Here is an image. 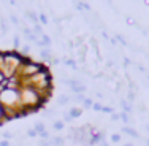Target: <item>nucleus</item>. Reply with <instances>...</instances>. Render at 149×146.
<instances>
[{
    "label": "nucleus",
    "instance_id": "nucleus-12",
    "mask_svg": "<svg viewBox=\"0 0 149 146\" xmlns=\"http://www.w3.org/2000/svg\"><path fill=\"white\" fill-rule=\"evenodd\" d=\"M70 100H72V98L68 97V95H63V94H60L59 97H57V105H67V103H68Z\"/></svg>",
    "mask_w": 149,
    "mask_h": 146
},
{
    "label": "nucleus",
    "instance_id": "nucleus-29",
    "mask_svg": "<svg viewBox=\"0 0 149 146\" xmlns=\"http://www.w3.org/2000/svg\"><path fill=\"white\" fill-rule=\"evenodd\" d=\"M13 137H15V135H13L11 132H3V140H8L10 141Z\"/></svg>",
    "mask_w": 149,
    "mask_h": 146
},
{
    "label": "nucleus",
    "instance_id": "nucleus-7",
    "mask_svg": "<svg viewBox=\"0 0 149 146\" xmlns=\"http://www.w3.org/2000/svg\"><path fill=\"white\" fill-rule=\"evenodd\" d=\"M120 132H122V133H125V135H130V137H133V138H140V133H138L135 129H132V127H129V126H124Z\"/></svg>",
    "mask_w": 149,
    "mask_h": 146
},
{
    "label": "nucleus",
    "instance_id": "nucleus-21",
    "mask_svg": "<svg viewBox=\"0 0 149 146\" xmlns=\"http://www.w3.org/2000/svg\"><path fill=\"white\" fill-rule=\"evenodd\" d=\"M84 98H86V97H84V94H81V95H73L72 100H73V102H76V103H83V102H84Z\"/></svg>",
    "mask_w": 149,
    "mask_h": 146
},
{
    "label": "nucleus",
    "instance_id": "nucleus-18",
    "mask_svg": "<svg viewBox=\"0 0 149 146\" xmlns=\"http://www.w3.org/2000/svg\"><path fill=\"white\" fill-rule=\"evenodd\" d=\"M38 21H40L41 26H46V24H49V17L46 16L45 13H40V15H38Z\"/></svg>",
    "mask_w": 149,
    "mask_h": 146
},
{
    "label": "nucleus",
    "instance_id": "nucleus-15",
    "mask_svg": "<svg viewBox=\"0 0 149 146\" xmlns=\"http://www.w3.org/2000/svg\"><path fill=\"white\" fill-rule=\"evenodd\" d=\"M119 117H120V121H122V122H124V126H127V124L130 122V119H132L129 113H124V111H122V113H120V115H119Z\"/></svg>",
    "mask_w": 149,
    "mask_h": 146
},
{
    "label": "nucleus",
    "instance_id": "nucleus-2",
    "mask_svg": "<svg viewBox=\"0 0 149 146\" xmlns=\"http://www.w3.org/2000/svg\"><path fill=\"white\" fill-rule=\"evenodd\" d=\"M22 60H24V56H21L17 51H5V64H3V68L0 70L5 78H13L16 76L19 67L22 65Z\"/></svg>",
    "mask_w": 149,
    "mask_h": 146
},
{
    "label": "nucleus",
    "instance_id": "nucleus-40",
    "mask_svg": "<svg viewBox=\"0 0 149 146\" xmlns=\"http://www.w3.org/2000/svg\"><path fill=\"white\" fill-rule=\"evenodd\" d=\"M98 146H109V143H108V141H100Z\"/></svg>",
    "mask_w": 149,
    "mask_h": 146
},
{
    "label": "nucleus",
    "instance_id": "nucleus-6",
    "mask_svg": "<svg viewBox=\"0 0 149 146\" xmlns=\"http://www.w3.org/2000/svg\"><path fill=\"white\" fill-rule=\"evenodd\" d=\"M119 105H120L124 113H129L130 115V111H132V103L127 102V98H119Z\"/></svg>",
    "mask_w": 149,
    "mask_h": 146
},
{
    "label": "nucleus",
    "instance_id": "nucleus-19",
    "mask_svg": "<svg viewBox=\"0 0 149 146\" xmlns=\"http://www.w3.org/2000/svg\"><path fill=\"white\" fill-rule=\"evenodd\" d=\"M33 129H35V130H37V133H38V135H40V133H41V132H45V130H46V126H45V124H43V122H35V126H33Z\"/></svg>",
    "mask_w": 149,
    "mask_h": 146
},
{
    "label": "nucleus",
    "instance_id": "nucleus-33",
    "mask_svg": "<svg viewBox=\"0 0 149 146\" xmlns=\"http://www.w3.org/2000/svg\"><path fill=\"white\" fill-rule=\"evenodd\" d=\"M95 97H97V98H100V100H102V98L105 97V94H103L102 91H97V92H95Z\"/></svg>",
    "mask_w": 149,
    "mask_h": 146
},
{
    "label": "nucleus",
    "instance_id": "nucleus-31",
    "mask_svg": "<svg viewBox=\"0 0 149 146\" xmlns=\"http://www.w3.org/2000/svg\"><path fill=\"white\" fill-rule=\"evenodd\" d=\"M10 21H11L15 26H19V19L16 17V15H10Z\"/></svg>",
    "mask_w": 149,
    "mask_h": 146
},
{
    "label": "nucleus",
    "instance_id": "nucleus-34",
    "mask_svg": "<svg viewBox=\"0 0 149 146\" xmlns=\"http://www.w3.org/2000/svg\"><path fill=\"white\" fill-rule=\"evenodd\" d=\"M109 45H111V46H116V45H118V40H116V37H111V38H109Z\"/></svg>",
    "mask_w": 149,
    "mask_h": 146
},
{
    "label": "nucleus",
    "instance_id": "nucleus-9",
    "mask_svg": "<svg viewBox=\"0 0 149 146\" xmlns=\"http://www.w3.org/2000/svg\"><path fill=\"white\" fill-rule=\"evenodd\" d=\"M68 115L73 117V119H76V117H81L83 115V108H76V106H72V108L68 110Z\"/></svg>",
    "mask_w": 149,
    "mask_h": 146
},
{
    "label": "nucleus",
    "instance_id": "nucleus-28",
    "mask_svg": "<svg viewBox=\"0 0 149 146\" xmlns=\"http://www.w3.org/2000/svg\"><path fill=\"white\" fill-rule=\"evenodd\" d=\"M27 135H29L30 138H35V137H38V133H37V130H35V129H29V130H27Z\"/></svg>",
    "mask_w": 149,
    "mask_h": 146
},
{
    "label": "nucleus",
    "instance_id": "nucleus-14",
    "mask_svg": "<svg viewBox=\"0 0 149 146\" xmlns=\"http://www.w3.org/2000/svg\"><path fill=\"white\" fill-rule=\"evenodd\" d=\"M92 106H94V100L89 98V97H86L84 102H83V110H89V108H92Z\"/></svg>",
    "mask_w": 149,
    "mask_h": 146
},
{
    "label": "nucleus",
    "instance_id": "nucleus-22",
    "mask_svg": "<svg viewBox=\"0 0 149 146\" xmlns=\"http://www.w3.org/2000/svg\"><path fill=\"white\" fill-rule=\"evenodd\" d=\"M116 40H118V41H119V43L122 45V46H129V43L125 41V38H124L122 35H119V34H118V35H116Z\"/></svg>",
    "mask_w": 149,
    "mask_h": 146
},
{
    "label": "nucleus",
    "instance_id": "nucleus-35",
    "mask_svg": "<svg viewBox=\"0 0 149 146\" xmlns=\"http://www.w3.org/2000/svg\"><path fill=\"white\" fill-rule=\"evenodd\" d=\"M111 121H120V117H119L118 113H113V115H111Z\"/></svg>",
    "mask_w": 149,
    "mask_h": 146
},
{
    "label": "nucleus",
    "instance_id": "nucleus-38",
    "mask_svg": "<svg viewBox=\"0 0 149 146\" xmlns=\"http://www.w3.org/2000/svg\"><path fill=\"white\" fill-rule=\"evenodd\" d=\"M125 22L132 26V24H135V19H133V17H127V19H125Z\"/></svg>",
    "mask_w": 149,
    "mask_h": 146
},
{
    "label": "nucleus",
    "instance_id": "nucleus-24",
    "mask_svg": "<svg viewBox=\"0 0 149 146\" xmlns=\"http://www.w3.org/2000/svg\"><path fill=\"white\" fill-rule=\"evenodd\" d=\"M38 146H54V145H52V140H40Z\"/></svg>",
    "mask_w": 149,
    "mask_h": 146
},
{
    "label": "nucleus",
    "instance_id": "nucleus-20",
    "mask_svg": "<svg viewBox=\"0 0 149 146\" xmlns=\"http://www.w3.org/2000/svg\"><path fill=\"white\" fill-rule=\"evenodd\" d=\"M13 46H15V51H19V48L22 46V45H21V38L17 37V35L13 38Z\"/></svg>",
    "mask_w": 149,
    "mask_h": 146
},
{
    "label": "nucleus",
    "instance_id": "nucleus-41",
    "mask_svg": "<svg viewBox=\"0 0 149 146\" xmlns=\"http://www.w3.org/2000/svg\"><path fill=\"white\" fill-rule=\"evenodd\" d=\"M124 146H133L132 143H125V145H124Z\"/></svg>",
    "mask_w": 149,
    "mask_h": 146
},
{
    "label": "nucleus",
    "instance_id": "nucleus-37",
    "mask_svg": "<svg viewBox=\"0 0 149 146\" xmlns=\"http://www.w3.org/2000/svg\"><path fill=\"white\" fill-rule=\"evenodd\" d=\"M129 65H130V59L124 57V67H125V68H129Z\"/></svg>",
    "mask_w": 149,
    "mask_h": 146
},
{
    "label": "nucleus",
    "instance_id": "nucleus-26",
    "mask_svg": "<svg viewBox=\"0 0 149 146\" xmlns=\"http://www.w3.org/2000/svg\"><path fill=\"white\" fill-rule=\"evenodd\" d=\"M6 121V117H5V110L2 108V105H0V124H3Z\"/></svg>",
    "mask_w": 149,
    "mask_h": 146
},
{
    "label": "nucleus",
    "instance_id": "nucleus-13",
    "mask_svg": "<svg viewBox=\"0 0 149 146\" xmlns=\"http://www.w3.org/2000/svg\"><path fill=\"white\" fill-rule=\"evenodd\" d=\"M17 52H19L21 56H24V57H26V56H29V52H30V46H29V45H22Z\"/></svg>",
    "mask_w": 149,
    "mask_h": 146
},
{
    "label": "nucleus",
    "instance_id": "nucleus-16",
    "mask_svg": "<svg viewBox=\"0 0 149 146\" xmlns=\"http://www.w3.org/2000/svg\"><path fill=\"white\" fill-rule=\"evenodd\" d=\"M0 29H2L3 35L8 32V22H6V19H3V17H0Z\"/></svg>",
    "mask_w": 149,
    "mask_h": 146
},
{
    "label": "nucleus",
    "instance_id": "nucleus-11",
    "mask_svg": "<svg viewBox=\"0 0 149 146\" xmlns=\"http://www.w3.org/2000/svg\"><path fill=\"white\" fill-rule=\"evenodd\" d=\"M51 140H52V145L54 146H63L65 145V137H51Z\"/></svg>",
    "mask_w": 149,
    "mask_h": 146
},
{
    "label": "nucleus",
    "instance_id": "nucleus-32",
    "mask_svg": "<svg viewBox=\"0 0 149 146\" xmlns=\"http://www.w3.org/2000/svg\"><path fill=\"white\" fill-rule=\"evenodd\" d=\"M111 141L119 143V141H120V135H119V133H113V135H111Z\"/></svg>",
    "mask_w": 149,
    "mask_h": 146
},
{
    "label": "nucleus",
    "instance_id": "nucleus-39",
    "mask_svg": "<svg viewBox=\"0 0 149 146\" xmlns=\"http://www.w3.org/2000/svg\"><path fill=\"white\" fill-rule=\"evenodd\" d=\"M5 80H6V78H5V75H3L2 72H0V84H2V83H3V81H5Z\"/></svg>",
    "mask_w": 149,
    "mask_h": 146
},
{
    "label": "nucleus",
    "instance_id": "nucleus-30",
    "mask_svg": "<svg viewBox=\"0 0 149 146\" xmlns=\"http://www.w3.org/2000/svg\"><path fill=\"white\" fill-rule=\"evenodd\" d=\"M92 110H95V111H103V105H102V103H94Z\"/></svg>",
    "mask_w": 149,
    "mask_h": 146
},
{
    "label": "nucleus",
    "instance_id": "nucleus-5",
    "mask_svg": "<svg viewBox=\"0 0 149 146\" xmlns=\"http://www.w3.org/2000/svg\"><path fill=\"white\" fill-rule=\"evenodd\" d=\"M51 43H52V41H51V37H48L46 34H43V35H41V38L38 40L37 46H40L41 49H43V48H51Z\"/></svg>",
    "mask_w": 149,
    "mask_h": 146
},
{
    "label": "nucleus",
    "instance_id": "nucleus-10",
    "mask_svg": "<svg viewBox=\"0 0 149 146\" xmlns=\"http://www.w3.org/2000/svg\"><path fill=\"white\" fill-rule=\"evenodd\" d=\"M32 34H33L35 37H40L41 38V35L45 34V32H43V26H41V24H35V26L32 27Z\"/></svg>",
    "mask_w": 149,
    "mask_h": 146
},
{
    "label": "nucleus",
    "instance_id": "nucleus-36",
    "mask_svg": "<svg viewBox=\"0 0 149 146\" xmlns=\"http://www.w3.org/2000/svg\"><path fill=\"white\" fill-rule=\"evenodd\" d=\"M0 146H11V143H10L8 140H2L0 141Z\"/></svg>",
    "mask_w": 149,
    "mask_h": 146
},
{
    "label": "nucleus",
    "instance_id": "nucleus-3",
    "mask_svg": "<svg viewBox=\"0 0 149 146\" xmlns=\"http://www.w3.org/2000/svg\"><path fill=\"white\" fill-rule=\"evenodd\" d=\"M45 67H46L45 64L37 62V60L30 59L29 56H26L24 60H22V65H21L19 70H17L16 76L19 78V80H26V78H30V76H33V75H37L38 72H41Z\"/></svg>",
    "mask_w": 149,
    "mask_h": 146
},
{
    "label": "nucleus",
    "instance_id": "nucleus-25",
    "mask_svg": "<svg viewBox=\"0 0 149 146\" xmlns=\"http://www.w3.org/2000/svg\"><path fill=\"white\" fill-rule=\"evenodd\" d=\"M62 121H63V124H70V122L73 121V117L70 116L68 113H65V115H63V119H62Z\"/></svg>",
    "mask_w": 149,
    "mask_h": 146
},
{
    "label": "nucleus",
    "instance_id": "nucleus-17",
    "mask_svg": "<svg viewBox=\"0 0 149 146\" xmlns=\"http://www.w3.org/2000/svg\"><path fill=\"white\" fill-rule=\"evenodd\" d=\"M52 127H54V130H63V127H65V124H63V121L62 119H59V121H54V124H52Z\"/></svg>",
    "mask_w": 149,
    "mask_h": 146
},
{
    "label": "nucleus",
    "instance_id": "nucleus-43",
    "mask_svg": "<svg viewBox=\"0 0 149 146\" xmlns=\"http://www.w3.org/2000/svg\"><path fill=\"white\" fill-rule=\"evenodd\" d=\"M146 143H148V146H149V138H148V140H146Z\"/></svg>",
    "mask_w": 149,
    "mask_h": 146
},
{
    "label": "nucleus",
    "instance_id": "nucleus-1",
    "mask_svg": "<svg viewBox=\"0 0 149 146\" xmlns=\"http://www.w3.org/2000/svg\"><path fill=\"white\" fill-rule=\"evenodd\" d=\"M21 94V105L22 110L29 115L32 111H37V110L43 108V105L48 102V98H43L40 95V92L32 86H22L19 91Z\"/></svg>",
    "mask_w": 149,
    "mask_h": 146
},
{
    "label": "nucleus",
    "instance_id": "nucleus-23",
    "mask_svg": "<svg viewBox=\"0 0 149 146\" xmlns=\"http://www.w3.org/2000/svg\"><path fill=\"white\" fill-rule=\"evenodd\" d=\"M38 137L41 138V140H51V135H49V132L48 130H45V132H41L40 135H38Z\"/></svg>",
    "mask_w": 149,
    "mask_h": 146
},
{
    "label": "nucleus",
    "instance_id": "nucleus-44",
    "mask_svg": "<svg viewBox=\"0 0 149 146\" xmlns=\"http://www.w3.org/2000/svg\"><path fill=\"white\" fill-rule=\"evenodd\" d=\"M148 81H149V75H148Z\"/></svg>",
    "mask_w": 149,
    "mask_h": 146
},
{
    "label": "nucleus",
    "instance_id": "nucleus-4",
    "mask_svg": "<svg viewBox=\"0 0 149 146\" xmlns=\"http://www.w3.org/2000/svg\"><path fill=\"white\" fill-rule=\"evenodd\" d=\"M40 57L43 59L46 64H49V65H51V60H52V51H51V48L40 49Z\"/></svg>",
    "mask_w": 149,
    "mask_h": 146
},
{
    "label": "nucleus",
    "instance_id": "nucleus-42",
    "mask_svg": "<svg viewBox=\"0 0 149 146\" xmlns=\"http://www.w3.org/2000/svg\"><path fill=\"white\" fill-rule=\"evenodd\" d=\"M146 130H148V132H149V124H148V126H146Z\"/></svg>",
    "mask_w": 149,
    "mask_h": 146
},
{
    "label": "nucleus",
    "instance_id": "nucleus-27",
    "mask_svg": "<svg viewBox=\"0 0 149 146\" xmlns=\"http://www.w3.org/2000/svg\"><path fill=\"white\" fill-rule=\"evenodd\" d=\"M133 100H135V92L129 91V92H127V102H130V103H132Z\"/></svg>",
    "mask_w": 149,
    "mask_h": 146
},
{
    "label": "nucleus",
    "instance_id": "nucleus-8",
    "mask_svg": "<svg viewBox=\"0 0 149 146\" xmlns=\"http://www.w3.org/2000/svg\"><path fill=\"white\" fill-rule=\"evenodd\" d=\"M24 13L27 15V17H29V21H32L33 24H40V21H38V15H37V11H33V10H26Z\"/></svg>",
    "mask_w": 149,
    "mask_h": 146
}]
</instances>
